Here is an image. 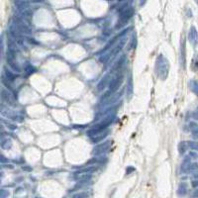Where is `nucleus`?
I'll return each mask as SVG.
<instances>
[{
	"label": "nucleus",
	"instance_id": "f257e3e1",
	"mask_svg": "<svg viewBox=\"0 0 198 198\" xmlns=\"http://www.w3.org/2000/svg\"><path fill=\"white\" fill-rule=\"evenodd\" d=\"M133 15V9L132 8H130V9H128L127 11H125L124 13H123L122 15V18L124 19V20H128Z\"/></svg>",
	"mask_w": 198,
	"mask_h": 198
},
{
	"label": "nucleus",
	"instance_id": "f03ea898",
	"mask_svg": "<svg viewBox=\"0 0 198 198\" xmlns=\"http://www.w3.org/2000/svg\"><path fill=\"white\" fill-rule=\"evenodd\" d=\"M72 198H86V194H84V193H79V194L74 195V196L72 197Z\"/></svg>",
	"mask_w": 198,
	"mask_h": 198
},
{
	"label": "nucleus",
	"instance_id": "7ed1b4c3",
	"mask_svg": "<svg viewBox=\"0 0 198 198\" xmlns=\"http://www.w3.org/2000/svg\"><path fill=\"white\" fill-rule=\"evenodd\" d=\"M192 186H194V187L198 186V180H196V181H193V183H192Z\"/></svg>",
	"mask_w": 198,
	"mask_h": 198
},
{
	"label": "nucleus",
	"instance_id": "20e7f679",
	"mask_svg": "<svg viewBox=\"0 0 198 198\" xmlns=\"http://www.w3.org/2000/svg\"><path fill=\"white\" fill-rule=\"evenodd\" d=\"M193 196H194V197H198V189L196 190V191H195V192H194Z\"/></svg>",
	"mask_w": 198,
	"mask_h": 198
},
{
	"label": "nucleus",
	"instance_id": "39448f33",
	"mask_svg": "<svg viewBox=\"0 0 198 198\" xmlns=\"http://www.w3.org/2000/svg\"><path fill=\"white\" fill-rule=\"evenodd\" d=\"M196 2H197V3H198V0H196Z\"/></svg>",
	"mask_w": 198,
	"mask_h": 198
},
{
	"label": "nucleus",
	"instance_id": "423d86ee",
	"mask_svg": "<svg viewBox=\"0 0 198 198\" xmlns=\"http://www.w3.org/2000/svg\"><path fill=\"white\" fill-rule=\"evenodd\" d=\"M120 1H122V0H120Z\"/></svg>",
	"mask_w": 198,
	"mask_h": 198
}]
</instances>
